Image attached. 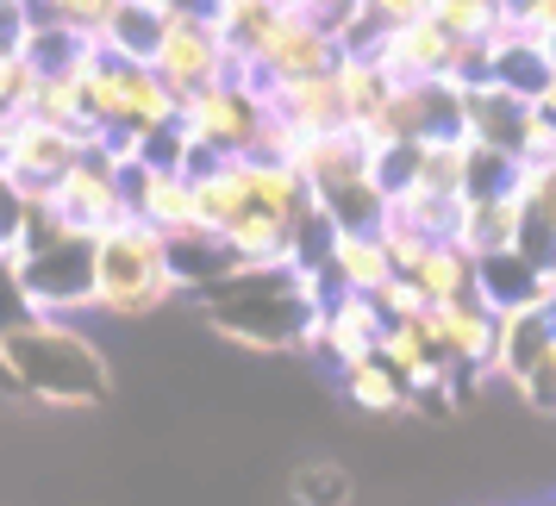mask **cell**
<instances>
[{
	"instance_id": "52a82bcc",
	"label": "cell",
	"mask_w": 556,
	"mask_h": 506,
	"mask_svg": "<svg viewBox=\"0 0 556 506\" xmlns=\"http://www.w3.org/2000/svg\"><path fill=\"white\" fill-rule=\"evenodd\" d=\"M451 45L456 38L438 26L431 13H413V20H394V26L381 31L376 45H369V56H376L394 81H426V76H444Z\"/></svg>"
},
{
	"instance_id": "9c48e42d",
	"label": "cell",
	"mask_w": 556,
	"mask_h": 506,
	"mask_svg": "<svg viewBox=\"0 0 556 506\" xmlns=\"http://www.w3.org/2000/svg\"><path fill=\"white\" fill-rule=\"evenodd\" d=\"M488 45V81H501L519 101H551L556 94V45L551 38H481Z\"/></svg>"
},
{
	"instance_id": "9a60e30c",
	"label": "cell",
	"mask_w": 556,
	"mask_h": 506,
	"mask_svg": "<svg viewBox=\"0 0 556 506\" xmlns=\"http://www.w3.org/2000/svg\"><path fill=\"white\" fill-rule=\"evenodd\" d=\"M288 494H294V506H351L356 481H351V469H344V463L319 456V463H301V469H294Z\"/></svg>"
},
{
	"instance_id": "6da1fadb",
	"label": "cell",
	"mask_w": 556,
	"mask_h": 506,
	"mask_svg": "<svg viewBox=\"0 0 556 506\" xmlns=\"http://www.w3.org/2000/svg\"><path fill=\"white\" fill-rule=\"evenodd\" d=\"M0 388L56 413H88L113 394V369L76 326H63L56 313H38L31 326L0 338Z\"/></svg>"
},
{
	"instance_id": "5bb4252c",
	"label": "cell",
	"mask_w": 556,
	"mask_h": 506,
	"mask_svg": "<svg viewBox=\"0 0 556 506\" xmlns=\"http://www.w3.org/2000/svg\"><path fill=\"white\" fill-rule=\"evenodd\" d=\"M406 276L426 288V301H456V294H469V251L456 238H438V244H426V256Z\"/></svg>"
},
{
	"instance_id": "7c38bea8",
	"label": "cell",
	"mask_w": 556,
	"mask_h": 506,
	"mask_svg": "<svg viewBox=\"0 0 556 506\" xmlns=\"http://www.w3.org/2000/svg\"><path fill=\"white\" fill-rule=\"evenodd\" d=\"M163 0H113V13H106V26H101V51L113 56H131V63H151V45H156V31H163Z\"/></svg>"
},
{
	"instance_id": "d6986e66",
	"label": "cell",
	"mask_w": 556,
	"mask_h": 506,
	"mask_svg": "<svg viewBox=\"0 0 556 506\" xmlns=\"http://www.w3.org/2000/svg\"><path fill=\"white\" fill-rule=\"evenodd\" d=\"M31 31V0H0V56H20Z\"/></svg>"
},
{
	"instance_id": "ffe728a7",
	"label": "cell",
	"mask_w": 556,
	"mask_h": 506,
	"mask_svg": "<svg viewBox=\"0 0 556 506\" xmlns=\"http://www.w3.org/2000/svg\"><path fill=\"white\" fill-rule=\"evenodd\" d=\"M13 231H20V194L0 181V251H13Z\"/></svg>"
},
{
	"instance_id": "8fae6325",
	"label": "cell",
	"mask_w": 556,
	"mask_h": 506,
	"mask_svg": "<svg viewBox=\"0 0 556 506\" xmlns=\"http://www.w3.org/2000/svg\"><path fill=\"white\" fill-rule=\"evenodd\" d=\"M519 213H526V206L513 201V194H476V201H463V226H456V244H463L469 256L506 251V244L519 238Z\"/></svg>"
},
{
	"instance_id": "8992f818",
	"label": "cell",
	"mask_w": 556,
	"mask_h": 506,
	"mask_svg": "<svg viewBox=\"0 0 556 506\" xmlns=\"http://www.w3.org/2000/svg\"><path fill=\"white\" fill-rule=\"evenodd\" d=\"M469 294H476L488 313H506V306H551L556 301V263H531L526 251H488L469 256Z\"/></svg>"
},
{
	"instance_id": "ba28073f",
	"label": "cell",
	"mask_w": 556,
	"mask_h": 506,
	"mask_svg": "<svg viewBox=\"0 0 556 506\" xmlns=\"http://www.w3.org/2000/svg\"><path fill=\"white\" fill-rule=\"evenodd\" d=\"M556 356V326H551V306H506L494 313V351H488V376L513 381L526 376L531 363Z\"/></svg>"
},
{
	"instance_id": "277c9868",
	"label": "cell",
	"mask_w": 556,
	"mask_h": 506,
	"mask_svg": "<svg viewBox=\"0 0 556 506\" xmlns=\"http://www.w3.org/2000/svg\"><path fill=\"white\" fill-rule=\"evenodd\" d=\"M20 263V281L38 313H56L70 319L81 306H94V238L88 231H56V238H38L26 251H13Z\"/></svg>"
},
{
	"instance_id": "44dd1931",
	"label": "cell",
	"mask_w": 556,
	"mask_h": 506,
	"mask_svg": "<svg viewBox=\"0 0 556 506\" xmlns=\"http://www.w3.org/2000/svg\"><path fill=\"white\" fill-rule=\"evenodd\" d=\"M288 7H301L306 20H319V26H331V20H338V13H344L351 0H288Z\"/></svg>"
},
{
	"instance_id": "2e32d148",
	"label": "cell",
	"mask_w": 556,
	"mask_h": 506,
	"mask_svg": "<svg viewBox=\"0 0 556 506\" xmlns=\"http://www.w3.org/2000/svg\"><path fill=\"white\" fill-rule=\"evenodd\" d=\"M113 0H31V20H51V26H70L76 38H101Z\"/></svg>"
},
{
	"instance_id": "ac0fdd59",
	"label": "cell",
	"mask_w": 556,
	"mask_h": 506,
	"mask_svg": "<svg viewBox=\"0 0 556 506\" xmlns=\"http://www.w3.org/2000/svg\"><path fill=\"white\" fill-rule=\"evenodd\" d=\"M369 301L381 306V319H413V313H426V306H431L426 288H419L413 276H388L376 294H369Z\"/></svg>"
},
{
	"instance_id": "e0dca14e",
	"label": "cell",
	"mask_w": 556,
	"mask_h": 506,
	"mask_svg": "<svg viewBox=\"0 0 556 506\" xmlns=\"http://www.w3.org/2000/svg\"><path fill=\"white\" fill-rule=\"evenodd\" d=\"M31 319H38V306H31L26 281H20V263H13V251H0V338L31 326Z\"/></svg>"
},
{
	"instance_id": "4fadbf2b",
	"label": "cell",
	"mask_w": 556,
	"mask_h": 506,
	"mask_svg": "<svg viewBox=\"0 0 556 506\" xmlns=\"http://www.w3.org/2000/svg\"><path fill=\"white\" fill-rule=\"evenodd\" d=\"M338 376H344V401H351L356 413H376V419H394V413H406L401 376H394V369H388L376 351L356 356V363H344Z\"/></svg>"
},
{
	"instance_id": "3957f363",
	"label": "cell",
	"mask_w": 556,
	"mask_h": 506,
	"mask_svg": "<svg viewBox=\"0 0 556 506\" xmlns=\"http://www.w3.org/2000/svg\"><path fill=\"white\" fill-rule=\"evenodd\" d=\"M169 301H181V281L163 256V231L144 226L138 213H119L113 226L94 231V306L113 319H156Z\"/></svg>"
},
{
	"instance_id": "7a4b0ae2",
	"label": "cell",
	"mask_w": 556,
	"mask_h": 506,
	"mask_svg": "<svg viewBox=\"0 0 556 506\" xmlns=\"http://www.w3.org/2000/svg\"><path fill=\"white\" fill-rule=\"evenodd\" d=\"M206 326L244 344V351H294L313 331V294H306L301 269L288 263H238L231 276L201 288Z\"/></svg>"
},
{
	"instance_id": "30bf717a",
	"label": "cell",
	"mask_w": 556,
	"mask_h": 506,
	"mask_svg": "<svg viewBox=\"0 0 556 506\" xmlns=\"http://www.w3.org/2000/svg\"><path fill=\"white\" fill-rule=\"evenodd\" d=\"M326 269H331L338 288H356V294H376L381 281L394 276V263H388V251H381L376 226H331Z\"/></svg>"
},
{
	"instance_id": "603a6c76",
	"label": "cell",
	"mask_w": 556,
	"mask_h": 506,
	"mask_svg": "<svg viewBox=\"0 0 556 506\" xmlns=\"http://www.w3.org/2000/svg\"><path fill=\"white\" fill-rule=\"evenodd\" d=\"M544 506H551V501H544Z\"/></svg>"
},
{
	"instance_id": "7402d4cb",
	"label": "cell",
	"mask_w": 556,
	"mask_h": 506,
	"mask_svg": "<svg viewBox=\"0 0 556 506\" xmlns=\"http://www.w3.org/2000/svg\"><path fill=\"white\" fill-rule=\"evenodd\" d=\"M369 7H376L388 26H394V20H413V13H426V0H369Z\"/></svg>"
},
{
	"instance_id": "5b68a950",
	"label": "cell",
	"mask_w": 556,
	"mask_h": 506,
	"mask_svg": "<svg viewBox=\"0 0 556 506\" xmlns=\"http://www.w3.org/2000/svg\"><path fill=\"white\" fill-rule=\"evenodd\" d=\"M219 51H226V38L213 26V13H163V31L151 45V76L163 88H176L181 101L188 88L219 76Z\"/></svg>"
}]
</instances>
